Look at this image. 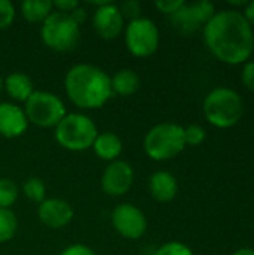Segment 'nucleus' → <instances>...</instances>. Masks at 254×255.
<instances>
[{
  "label": "nucleus",
  "mask_w": 254,
  "mask_h": 255,
  "mask_svg": "<svg viewBox=\"0 0 254 255\" xmlns=\"http://www.w3.org/2000/svg\"><path fill=\"white\" fill-rule=\"evenodd\" d=\"M208 49L226 64L246 63L254 49V31L238 9H223L204 27Z\"/></svg>",
  "instance_id": "obj_1"
},
{
  "label": "nucleus",
  "mask_w": 254,
  "mask_h": 255,
  "mask_svg": "<svg viewBox=\"0 0 254 255\" xmlns=\"http://www.w3.org/2000/svg\"><path fill=\"white\" fill-rule=\"evenodd\" d=\"M69 100L81 109H99L112 96L109 75L94 64L79 63L70 67L64 78Z\"/></svg>",
  "instance_id": "obj_2"
},
{
  "label": "nucleus",
  "mask_w": 254,
  "mask_h": 255,
  "mask_svg": "<svg viewBox=\"0 0 254 255\" xmlns=\"http://www.w3.org/2000/svg\"><path fill=\"white\" fill-rule=\"evenodd\" d=\"M244 103L241 96L228 87L210 91L204 100V114L210 124L217 128H231L243 117Z\"/></svg>",
  "instance_id": "obj_3"
},
{
  "label": "nucleus",
  "mask_w": 254,
  "mask_h": 255,
  "mask_svg": "<svg viewBox=\"0 0 254 255\" xmlns=\"http://www.w3.org/2000/svg\"><path fill=\"white\" fill-rule=\"evenodd\" d=\"M186 148L184 127L175 123H160L150 128L144 139L145 154L154 161H166Z\"/></svg>",
  "instance_id": "obj_4"
},
{
  "label": "nucleus",
  "mask_w": 254,
  "mask_h": 255,
  "mask_svg": "<svg viewBox=\"0 0 254 255\" xmlns=\"http://www.w3.org/2000/svg\"><path fill=\"white\" fill-rule=\"evenodd\" d=\"M40 36L43 43L57 52L72 51L81 36V24L66 12L52 10L49 16L42 22Z\"/></svg>",
  "instance_id": "obj_5"
},
{
  "label": "nucleus",
  "mask_w": 254,
  "mask_h": 255,
  "mask_svg": "<svg viewBox=\"0 0 254 255\" xmlns=\"http://www.w3.org/2000/svg\"><path fill=\"white\" fill-rule=\"evenodd\" d=\"M94 121L84 114H66L55 126V140L69 151H84L93 146L97 137Z\"/></svg>",
  "instance_id": "obj_6"
},
{
  "label": "nucleus",
  "mask_w": 254,
  "mask_h": 255,
  "mask_svg": "<svg viewBox=\"0 0 254 255\" xmlns=\"http://www.w3.org/2000/svg\"><path fill=\"white\" fill-rule=\"evenodd\" d=\"M24 112L28 123L42 128H49L55 127L63 120L66 115V106L54 93L34 91L25 102Z\"/></svg>",
  "instance_id": "obj_7"
},
{
  "label": "nucleus",
  "mask_w": 254,
  "mask_h": 255,
  "mask_svg": "<svg viewBox=\"0 0 254 255\" xmlns=\"http://www.w3.org/2000/svg\"><path fill=\"white\" fill-rule=\"evenodd\" d=\"M124 40L132 55L144 58L153 55L157 51L160 43V33L153 19L139 16L129 21Z\"/></svg>",
  "instance_id": "obj_8"
},
{
  "label": "nucleus",
  "mask_w": 254,
  "mask_h": 255,
  "mask_svg": "<svg viewBox=\"0 0 254 255\" xmlns=\"http://www.w3.org/2000/svg\"><path fill=\"white\" fill-rule=\"evenodd\" d=\"M214 3L201 0L193 3H184L174 15H171V21L178 31L189 34L199 30L201 27H205V24L214 16Z\"/></svg>",
  "instance_id": "obj_9"
},
{
  "label": "nucleus",
  "mask_w": 254,
  "mask_h": 255,
  "mask_svg": "<svg viewBox=\"0 0 254 255\" xmlns=\"http://www.w3.org/2000/svg\"><path fill=\"white\" fill-rule=\"evenodd\" d=\"M111 223L118 235L130 241L142 238L147 232V218L144 212L130 203L115 206L111 214Z\"/></svg>",
  "instance_id": "obj_10"
},
{
  "label": "nucleus",
  "mask_w": 254,
  "mask_h": 255,
  "mask_svg": "<svg viewBox=\"0 0 254 255\" xmlns=\"http://www.w3.org/2000/svg\"><path fill=\"white\" fill-rule=\"evenodd\" d=\"M135 179L133 167L124 160H115L108 164L102 175V188L108 196H123L126 194Z\"/></svg>",
  "instance_id": "obj_11"
},
{
  "label": "nucleus",
  "mask_w": 254,
  "mask_h": 255,
  "mask_svg": "<svg viewBox=\"0 0 254 255\" xmlns=\"http://www.w3.org/2000/svg\"><path fill=\"white\" fill-rule=\"evenodd\" d=\"M93 4H97V9L93 15V27L97 34L108 40L118 37L124 28V16L120 10V6L109 1Z\"/></svg>",
  "instance_id": "obj_12"
},
{
  "label": "nucleus",
  "mask_w": 254,
  "mask_h": 255,
  "mask_svg": "<svg viewBox=\"0 0 254 255\" xmlns=\"http://www.w3.org/2000/svg\"><path fill=\"white\" fill-rule=\"evenodd\" d=\"M37 217L46 227L58 230L70 224V221L73 220V208L70 206L69 202L63 199L51 197L39 203Z\"/></svg>",
  "instance_id": "obj_13"
},
{
  "label": "nucleus",
  "mask_w": 254,
  "mask_h": 255,
  "mask_svg": "<svg viewBox=\"0 0 254 255\" xmlns=\"http://www.w3.org/2000/svg\"><path fill=\"white\" fill-rule=\"evenodd\" d=\"M28 127V120L22 108L3 102L0 103V134L12 139L24 134Z\"/></svg>",
  "instance_id": "obj_14"
},
{
  "label": "nucleus",
  "mask_w": 254,
  "mask_h": 255,
  "mask_svg": "<svg viewBox=\"0 0 254 255\" xmlns=\"http://www.w3.org/2000/svg\"><path fill=\"white\" fill-rule=\"evenodd\" d=\"M150 194L151 197L159 202V203H169L177 197L178 193V182L177 178L166 172V170H159L154 172L150 178Z\"/></svg>",
  "instance_id": "obj_15"
},
{
  "label": "nucleus",
  "mask_w": 254,
  "mask_h": 255,
  "mask_svg": "<svg viewBox=\"0 0 254 255\" xmlns=\"http://www.w3.org/2000/svg\"><path fill=\"white\" fill-rule=\"evenodd\" d=\"M96 152V155L105 161H115L118 160V157L121 155V151H123V142L121 139L115 134V133H111V131H106V133H99L93 146H91Z\"/></svg>",
  "instance_id": "obj_16"
},
{
  "label": "nucleus",
  "mask_w": 254,
  "mask_h": 255,
  "mask_svg": "<svg viewBox=\"0 0 254 255\" xmlns=\"http://www.w3.org/2000/svg\"><path fill=\"white\" fill-rule=\"evenodd\" d=\"M3 88L6 90V93L9 94L10 99H13L16 102H24V103L34 93L33 81L27 75L19 73V72L9 73L4 78V87Z\"/></svg>",
  "instance_id": "obj_17"
},
{
  "label": "nucleus",
  "mask_w": 254,
  "mask_h": 255,
  "mask_svg": "<svg viewBox=\"0 0 254 255\" xmlns=\"http://www.w3.org/2000/svg\"><path fill=\"white\" fill-rule=\"evenodd\" d=\"M139 76L132 69H121L111 78V87L114 94L132 96L139 88Z\"/></svg>",
  "instance_id": "obj_18"
},
{
  "label": "nucleus",
  "mask_w": 254,
  "mask_h": 255,
  "mask_svg": "<svg viewBox=\"0 0 254 255\" xmlns=\"http://www.w3.org/2000/svg\"><path fill=\"white\" fill-rule=\"evenodd\" d=\"M19 9L25 21L42 24L54 10V6L49 0H25L21 3Z\"/></svg>",
  "instance_id": "obj_19"
},
{
  "label": "nucleus",
  "mask_w": 254,
  "mask_h": 255,
  "mask_svg": "<svg viewBox=\"0 0 254 255\" xmlns=\"http://www.w3.org/2000/svg\"><path fill=\"white\" fill-rule=\"evenodd\" d=\"M18 230V220L10 209H0V244L9 242Z\"/></svg>",
  "instance_id": "obj_20"
},
{
  "label": "nucleus",
  "mask_w": 254,
  "mask_h": 255,
  "mask_svg": "<svg viewBox=\"0 0 254 255\" xmlns=\"http://www.w3.org/2000/svg\"><path fill=\"white\" fill-rule=\"evenodd\" d=\"M18 199V187L9 178H0V209H10Z\"/></svg>",
  "instance_id": "obj_21"
},
{
  "label": "nucleus",
  "mask_w": 254,
  "mask_h": 255,
  "mask_svg": "<svg viewBox=\"0 0 254 255\" xmlns=\"http://www.w3.org/2000/svg\"><path fill=\"white\" fill-rule=\"evenodd\" d=\"M22 193L30 202H34V203H42L46 199L45 197V194H46L45 184L39 178H28L22 184Z\"/></svg>",
  "instance_id": "obj_22"
},
{
  "label": "nucleus",
  "mask_w": 254,
  "mask_h": 255,
  "mask_svg": "<svg viewBox=\"0 0 254 255\" xmlns=\"http://www.w3.org/2000/svg\"><path fill=\"white\" fill-rule=\"evenodd\" d=\"M207 137V131L202 126L199 124H190L187 127H184V139H186V145L190 146H198L201 145Z\"/></svg>",
  "instance_id": "obj_23"
},
{
  "label": "nucleus",
  "mask_w": 254,
  "mask_h": 255,
  "mask_svg": "<svg viewBox=\"0 0 254 255\" xmlns=\"http://www.w3.org/2000/svg\"><path fill=\"white\" fill-rule=\"evenodd\" d=\"M154 255H193V251L181 242H168L159 247Z\"/></svg>",
  "instance_id": "obj_24"
},
{
  "label": "nucleus",
  "mask_w": 254,
  "mask_h": 255,
  "mask_svg": "<svg viewBox=\"0 0 254 255\" xmlns=\"http://www.w3.org/2000/svg\"><path fill=\"white\" fill-rule=\"evenodd\" d=\"M16 10L12 1L9 0H0V30H4L12 25L15 19Z\"/></svg>",
  "instance_id": "obj_25"
},
{
  "label": "nucleus",
  "mask_w": 254,
  "mask_h": 255,
  "mask_svg": "<svg viewBox=\"0 0 254 255\" xmlns=\"http://www.w3.org/2000/svg\"><path fill=\"white\" fill-rule=\"evenodd\" d=\"M186 1L184 0H157L154 6L165 15H174Z\"/></svg>",
  "instance_id": "obj_26"
},
{
  "label": "nucleus",
  "mask_w": 254,
  "mask_h": 255,
  "mask_svg": "<svg viewBox=\"0 0 254 255\" xmlns=\"http://www.w3.org/2000/svg\"><path fill=\"white\" fill-rule=\"evenodd\" d=\"M120 10H121L123 16H127V18L132 21V19L139 18L141 4H139V1H136V0H129V1H124V3L120 6Z\"/></svg>",
  "instance_id": "obj_27"
},
{
  "label": "nucleus",
  "mask_w": 254,
  "mask_h": 255,
  "mask_svg": "<svg viewBox=\"0 0 254 255\" xmlns=\"http://www.w3.org/2000/svg\"><path fill=\"white\" fill-rule=\"evenodd\" d=\"M241 79H243L244 87L254 93V60L244 63V67L241 72Z\"/></svg>",
  "instance_id": "obj_28"
},
{
  "label": "nucleus",
  "mask_w": 254,
  "mask_h": 255,
  "mask_svg": "<svg viewBox=\"0 0 254 255\" xmlns=\"http://www.w3.org/2000/svg\"><path fill=\"white\" fill-rule=\"evenodd\" d=\"M60 255H96V253L91 248L85 247V245L75 244V245H70V247L64 248Z\"/></svg>",
  "instance_id": "obj_29"
},
{
  "label": "nucleus",
  "mask_w": 254,
  "mask_h": 255,
  "mask_svg": "<svg viewBox=\"0 0 254 255\" xmlns=\"http://www.w3.org/2000/svg\"><path fill=\"white\" fill-rule=\"evenodd\" d=\"M52 6H54V10L70 13L79 6V3L76 0H55V1H52Z\"/></svg>",
  "instance_id": "obj_30"
},
{
  "label": "nucleus",
  "mask_w": 254,
  "mask_h": 255,
  "mask_svg": "<svg viewBox=\"0 0 254 255\" xmlns=\"http://www.w3.org/2000/svg\"><path fill=\"white\" fill-rule=\"evenodd\" d=\"M243 15L246 16V19L249 21V24L254 27V1H249V4L244 7V10H241Z\"/></svg>",
  "instance_id": "obj_31"
},
{
  "label": "nucleus",
  "mask_w": 254,
  "mask_h": 255,
  "mask_svg": "<svg viewBox=\"0 0 254 255\" xmlns=\"http://www.w3.org/2000/svg\"><path fill=\"white\" fill-rule=\"evenodd\" d=\"M229 4L237 9V7H246L249 4V1L247 0H229Z\"/></svg>",
  "instance_id": "obj_32"
},
{
  "label": "nucleus",
  "mask_w": 254,
  "mask_h": 255,
  "mask_svg": "<svg viewBox=\"0 0 254 255\" xmlns=\"http://www.w3.org/2000/svg\"><path fill=\"white\" fill-rule=\"evenodd\" d=\"M232 255H254V250L253 248H240Z\"/></svg>",
  "instance_id": "obj_33"
},
{
  "label": "nucleus",
  "mask_w": 254,
  "mask_h": 255,
  "mask_svg": "<svg viewBox=\"0 0 254 255\" xmlns=\"http://www.w3.org/2000/svg\"><path fill=\"white\" fill-rule=\"evenodd\" d=\"M3 87H4V79H3L1 75H0V91L3 90Z\"/></svg>",
  "instance_id": "obj_34"
},
{
  "label": "nucleus",
  "mask_w": 254,
  "mask_h": 255,
  "mask_svg": "<svg viewBox=\"0 0 254 255\" xmlns=\"http://www.w3.org/2000/svg\"><path fill=\"white\" fill-rule=\"evenodd\" d=\"M253 51H254V49H253Z\"/></svg>",
  "instance_id": "obj_35"
}]
</instances>
